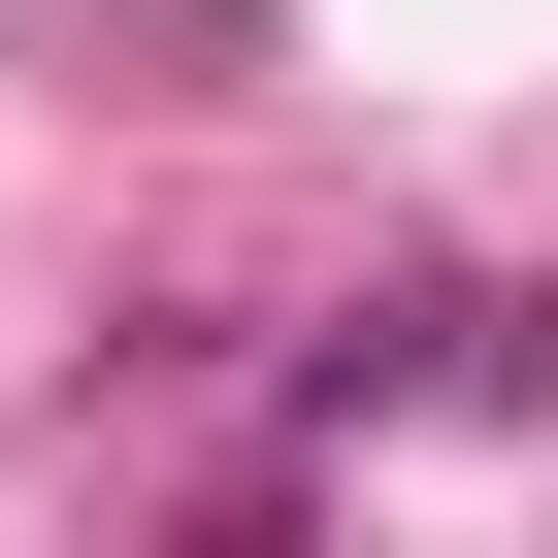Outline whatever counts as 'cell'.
I'll return each instance as SVG.
<instances>
[{
	"instance_id": "6da1fadb",
	"label": "cell",
	"mask_w": 558,
	"mask_h": 558,
	"mask_svg": "<svg viewBox=\"0 0 558 558\" xmlns=\"http://www.w3.org/2000/svg\"><path fill=\"white\" fill-rule=\"evenodd\" d=\"M329 395H558V296H395L329 329Z\"/></svg>"
}]
</instances>
